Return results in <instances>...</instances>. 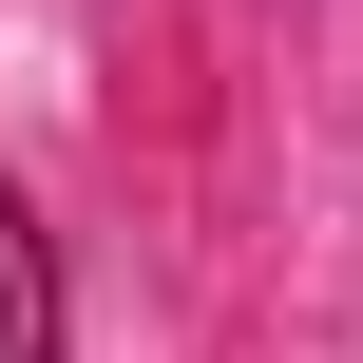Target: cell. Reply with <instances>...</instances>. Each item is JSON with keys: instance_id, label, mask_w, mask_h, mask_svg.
Returning a JSON list of instances; mask_svg holds the SVG:
<instances>
[{"instance_id": "6da1fadb", "label": "cell", "mask_w": 363, "mask_h": 363, "mask_svg": "<svg viewBox=\"0 0 363 363\" xmlns=\"http://www.w3.org/2000/svg\"><path fill=\"white\" fill-rule=\"evenodd\" d=\"M0 363H57V268L19 230V191H0Z\"/></svg>"}]
</instances>
